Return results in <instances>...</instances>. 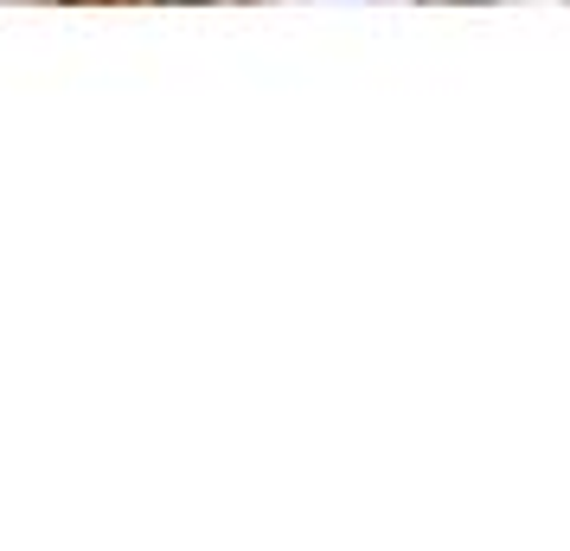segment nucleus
Instances as JSON below:
<instances>
[{"label":"nucleus","instance_id":"nucleus-1","mask_svg":"<svg viewBox=\"0 0 570 551\" xmlns=\"http://www.w3.org/2000/svg\"><path fill=\"white\" fill-rule=\"evenodd\" d=\"M167 7H199V0H167Z\"/></svg>","mask_w":570,"mask_h":551}]
</instances>
